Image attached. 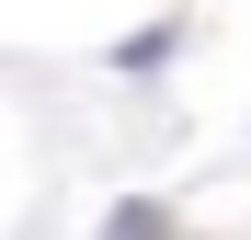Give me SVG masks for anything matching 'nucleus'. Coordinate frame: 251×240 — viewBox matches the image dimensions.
Returning a JSON list of instances; mask_svg holds the SVG:
<instances>
[]
</instances>
